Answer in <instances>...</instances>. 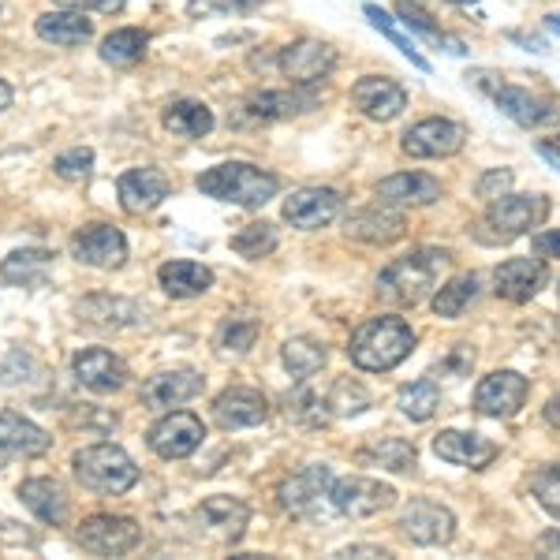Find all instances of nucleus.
Wrapping results in <instances>:
<instances>
[{"mask_svg": "<svg viewBox=\"0 0 560 560\" xmlns=\"http://www.w3.org/2000/svg\"><path fill=\"white\" fill-rule=\"evenodd\" d=\"M366 404H370L366 388L355 385V382H348V377H340V382L332 385V393H329L332 415H359V411H366Z\"/></svg>", "mask_w": 560, "mask_h": 560, "instance_id": "obj_47", "label": "nucleus"}, {"mask_svg": "<svg viewBox=\"0 0 560 560\" xmlns=\"http://www.w3.org/2000/svg\"><path fill=\"white\" fill-rule=\"evenodd\" d=\"M453 4H478V0H453Z\"/></svg>", "mask_w": 560, "mask_h": 560, "instance_id": "obj_58", "label": "nucleus"}, {"mask_svg": "<svg viewBox=\"0 0 560 560\" xmlns=\"http://www.w3.org/2000/svg\"><path fill=\"white\" fill-rule=\"evenodd\" d=\"M0 12H4V8H0Z\"/></svg>", "mask_w": 560, "mask_h": 560, "instance_id": "obj_60", "label": "nucleus"}, {"mask_svg": "<svg viewBox=\"0 0 560 560\" xmlns=\"http://www.w3.org/2000/svg\"><path fill=\"white\" fill-rule=\"evenodd\" d=\"M79 546L94 557H124L142 541V527L128 516H113V512H97L79 523Z\"/></svg>", "mask_w": 560, "mask_h": 560, "instance_id": "obj_6", "label": "nucleus"}, {"mask_svg": "<svg viewBox=\"0 0 560 560\" xmlns=\"http://www.w3.org/2000/svg\"><path fill=\"white\" fill-rule=\"evenodd\" d=\"M258 332H261L258 318H250V314H232V318H224L221 332H217V345L224 351H250Z\"/></svg>", "mask_w": 560, "mask_h": 560, "instance_id": "obj_42", "label": "nucleus"}, {"mask_svg": "<svg viewBox=\"0 0 560 560\" xmlns=\"http://www.w3.org/2000/svg\"><path fill=\"white\" fill-rule=\"evenodd\" d=\"M52 448V438L42 427H34L31 419L15 411L0 415V467H8L12 459H34L45 456Z\"/></svg>", "mask_w": 560, "mask_h": 560, "instance_id": "obj_20", "label": "nucleus"}, {"mask_svg": "<svg viewBox=\"0 0 560 560\" xmlns=\"http://www.w3.org/2000/svg\"><path fill=\"white\" fill-rule=\"evenodd\" d=\"M243 108H247L250 120H292V116L314 108V94H303V90H261V94H250Z\"/></svg>", "mask_w": 560, "mask_h": 560, "instance_id": "obj_31", "label": "nucleus"}, {"mask_svg": "<svg viewBox=\"0 0 560 560\" xmlns=\"http://www.w3.org/2000/svg\"><path fill=\"white\" fill-rule=\"evenodd\" d=\"M71 258L94 269H120L128 261V240L113 224H83L71 236Z\"/></svg>", "mask_w": 560, "mask_h": 560, "instance_id": "obj_10", "label": "nucleus"}, {"mask_svg": "<svg viewBox=\"0 0 560 560\" xmlns=\"http://www.w3.org/2000/svg\"><path fill=\"white\" fill-rule=\"evenodd\" d=\"M345 232L351 240L359 243H374V247H388V243H396L408 232V221H404V213L396 210V206H370V210H355L348 217Z\"/></svg>", "mask_w": 560, "mask_h": 560, "instance_id": "obj_23", "label": "nucleus"}, {"mask_svg": "<svg viewBox=\"0 0 560 560\" xmlns=\"http://www.w3.org/2000/svg\"><path fill=\"white\" fill-rule=\"evenodd\" d=\"M277 68L284 71V79H292V86H314L322 79H329V71L337 68V52L325 42L300 38L280 49Z\"/></svg>", "mask_w": 560, "mask_h": 560, "instance_id": "obj_9", "label": "nucleus"}, {"mask_svg": "<svg viewBox=\"0 0 560 560\" xmlns=\"http://www.w3.org/2000/svg\"><path fill=\"white\" fill-rule=\"evenodd\" d=\"M284 366H288V374H292L295 382H306V377H314L325 366V348L314 345V340H306V337L288 340V345H284Z\"/></svg>", "mask_w": 560, "mask_h": 560, "instance_id": "obj_39", "label": "nucleus"}, {"mask_svg": "<svg viewBox=\"0 0 560 560\" xmlns=\"http://www.w3.org/2000/svg\"><path fill=\"white\" fill-rule=\"evenodd\" d=\"M400 4V15H404V23L411 26V31H419L422 38L427 42H433V45H448V52H456V57H464V42H456V38H448V34H441L438 26H433V20H430V12L427 8L419 4V0H396Z\"/></svg>", "mask_w": 560, "mask_h": 560, "instance_id": "obj_40", "label": "nucleus"}, {"mask_svg": "<svg viewBox=\"0 0 560 560\" xmlns=\"http://www.w3.org/2000/svg\"><path fill=\"white\" fill-rule=\"evenodd\" d=\"M71 374H75L79 385L90 388V393H97V396L120 393V388L128 385V366H124L120 359L105 348L79 351V355L71 359Z\"/></svg>", "mask_w": 560, "mask_h": 560, "instance_id": "obj_19", "label": "nucleus"}, {"mask_svg": "<svg viewBox=\"0 0 560 560\" xmlns=\"http://www.w3.org/2000/svg\"><path fill=\"white\" fill-rule=\"evenodd\" d=\"M57 8H71V12H102V15H116L124 12L128 0H52Z\"/></svg>", "mask_w": 560, "mask_h": 560, "instance_id": "obj_50", "label": "nucleus"}, {"mask_svg": "<svg viewBox=\"0 0 560 560\" xmlns=\"http://www.w3.org/2000/svg\"><path fill=\"white\" fill-rule=\"evenodd\" d=\"M445 266H448V250H438V247L411 250V255L388 261L382 269V277H377V295L393 306H419L433 292V284H438Z\"/></svg>", "mask_w": 560, "mask_h": 560, "instance_id": "obj_2", "label": "nucleus"}, {"mask_svg": "<svg viewBox=\"0 0 560 560\" xmlns=\"http://www.w3.org/2000/svg\"><path fill=\"white\" fill-rule=\"evenodd\" d=\"M441 198V184L427 173H400L377 184V202L385 206H430Z\"/></svg>", "mask_w": 560, "mask_h": 560, "instance_id": "obj_26", "label": "nucleus"}, {"mask_svg": "<svg viewBox=\"0 0 560 560\" xmlns=\"http://www.w3.org/2000/svg\"><path fill=\"white\" fill-rule=\"evenodd\" d=\"M557 292H560V288H557Z\"/></svg>", "mask_w": 560, "mask_h": 560, "instance_id": "obj_61", "label": "nucleus"}, {"mask_svg": "<svg viewBox=\"0 0 560 560\" xmlns=\"http://www.w3.org/2000/svg\"><path fill=\"white\" fill-rule=\"evenodd\" d=\"M213 419L221 430H243V427H258V422L269 419V404L258 388L247 385H232L224 388L213 400Z\"/></svg>", "mask_w": 560, "mask_h": 560, "instance_id": "obj_22", "label": "nucleus"}, {"mask_svg": "<svg viewBox=\"0 0 560 560\" xmlns=\"http://www.w3.org/2000/svg\"><path fill=\"white\" fill-rule=\"evenodd\" d=\"M232 250L243 258H266L277 250V229L266 221H255L247 224V229H240L236 236H232Z\"/></svg>", "mask_w": 560, "mask_h": 560, "instance_id": "obj_41", "label": "nucleus"}, {"mask_svg": "<svg viewBox=\"0 0 560 560\" xmlns=\"http://www.w3.org/2000/svg\"><path fill=\"white\" fill-rule=\"evenodd\" d=\"M340 557H388V553H385V549H374V546H351Z\"/></svg>", "mask_w": 560, "mask_h": 560, "instance_id": "obj_53", "label": "nucleus"}, {"mask_svg": "<svg viewBox=\"0 0 560 560\" xmlns=\"http://www.w3.org/2000/svg\"><path fill=\"white\" fill-rule=\"evenodd\" d=\"M415 351V329L404 318H370L351 332L348 355L366 374H385Z\"/></svg>", "mask_w": 560, "mask_h": 560, "instance_id": "obj_1", "label": "nucleus"}, {"mask_svg": "<svg viewBox=\"0 0 560 560\" xmlns=\"http://www.w3.org/2000/svg\"><path fill=\"white\" fill-rule=\"evenodd\" d=\"M464 139H467V131L459 128V124L433 116V120H422V124H415V128L404 131L400 147L408 158L430 161V158H453V153L464 150Z\"/></svg>", "mask_w": 560, "mask_h": 560, "instance_id": "obj_13", "label": "nucleus"}, {"mask_svg": "<svg viewBox=\"0 0 560 560\" xmlns=\"http://www.w3.org/2000/svg\"><path fill=\"white\" fill-rule=\"evenodd\" d=\"M351 105H355L363 116H370V120L385 124V120H396V116L408 108V90L396 83V79L366 75L351 86Z\"/></svg>", "mask_w": 560, "mask_h": 560, "instance_id": "obj_17", "label": "nucleus"}, {"mask_svg": "<svg viewBox=\"0 0 560 560\" xmlns=\"http://www.w3.org/2000/svg\"><path fill=\"white\" fill-rule=\"evenodd\" d=\"M475 295H478L475 273L453 277L445 288H438V295H433V314H438V318H459V314L475 303Z\"/></svg>", "mask_w": 560, "mask_h": 560, "instance_id": "obj_37", "label": "nucleus"}, {"mask_svg": "<svg viewBox=\"0 0 560 560\" xmlns=\"http://www.w3.org/2000/svg\"><path fill=\"white\" fill-rule=\"evenodd\" d=\"M509 187H512V173L509 168H490L482 179H478V198H486V202H497V198H504L509 195Z\"/></svg>", "mask_w": 560, "mask_h": 560, "instance_id": "obj_49", "label": "nucleus"}, {"mask_svg": "<svg viewBox=\"0 0 560 560\" xmlns=\"http://www.w3.org/2000/svg\"><path fill=\"white\" fill-rule=\"evenodd\" d=\"M161 124L179 139H206L213 131V113L202 102H173L161 113Z\"/></svg>", "mask_w": 560, "mask_h": 560, "instance_id": "obj_34", "label": "nucleus"}, {"mask_svg": "<svg viewBox=\"0 0 560 560\" xmlns=\"http://www.w3.org/2000/svg\"><path fill=\"white\" fill-rule=\"evenodd\" d=\"M295 419L306 422V427H325L332 419V408H329V396H318V393H303L295 400Z\"/></svg>", "mask_w": 560, "mask_h": 560, "instance_id": "obj_48", "label": "nucleus"}, {"mask_svg": "<svg viewBox=\"0 0 560 560\" xmlns=\"http://www.w3.org/2000/svg\"><path fill=\"white\" fill-rule=\"evenodd\" d=\"M549 269L541 258H509L493 269V292L509 303H527L546 288Z\"/></svg>", "mask_w": 560, "mask_h": 560, "instance_id": "obj_18", "label": "nucleus"}, {"mask_svg": "<svg viewBox=\"0 0 560 560\" xmlns=\"http://www.w3.org/2000/svg\"><path fill=\"white\" fill-rule=\"evenodd\" d=\"M71 471H75L79 486L90 493H128L135 482H139V467L135 459L124 453L120 445H108V441H97V445L75 448L71 456Z\"/></svg>", "mask_w": 560, "mask_h": 560, "instance_id": "obj_4", "label": "nucleus"}, {"mask_svg": "<svg viewBox=\"0 0 560 560\" xmlns=\"http://www.w3.org/2000/svg\"><path fill=\"white\" fill-rule=\"evenodd\" d=\"M198 516L206 520V527H210L217 538L240 541L243 530H247V523H250V509L243 501H236V497L217 493V497H206L202 509H198Z\"/></svg>", "mask_w": 560, "mask_h": 560, "instance_id": "obj_30", "label": "nucleus"}, {"mask_svg": "<svg viewBox=\"0 0 560 560\" xmlns=\"http://www.w3.org/2000/svg\"><path fill=\"white\" fill-rule=\"evenodd\" d=\"M433 453H438L445 464L456 467H471V471H482L497 459V445L482 433H464V430H441L433 438Z\"/></svg>", "mask_w": 560, "mask_h": 560, "instance_id": "obj_24", "label": "nucleus"}, {"mask_svg": "<svg viewBox=\"0 0 560 560\" xmlns=\"http://www.w3.org/2000/svg\"><path fill=\"white\" fill-rule=\"evenodd\" d=\"M147 45H150L147 31H139V26H124V31H113L102 42V60L113 68H131L147 57Z\"/></svg>", "mask_w": 560, "mask_h": 560, "instance_id": "obj_36", "label": "nucleus"}, {"mask_svg": "<svg viewBox=\"0 0 560 560\" xmlns=\"http://www.w3.org/2000/svg\"><path fill=\"white\" fill-rule=\"evenodd\" d=\"M206 388V377L195 374V370H161L142 382V404L150 411H173L179 404L195 400L198 393Z\"/></svg>", "mask_w": 560, "mask_h": 560, "instance_id": "obj_16", "label": "nucleus"}, {"mask_svg": "<svg viewBox=\"0 0 560 560\" xmlns=\"http://www.w3.org/2000/svg\"><path fill=\"white\" fill-rule=\"evenodd\" d=\"M173 191V179L161 173L158 165H142V168H128L120 179H116V195H120V206L128 213H150L158 210L161 202Z\"/></svg>", "mask_w": 560, "mask_h": 560, "instance_id": "obj_14", "label": "nucleus"}, {"mask_svg": "<svg viewBox=\"0 0 560 560\" xmlns=\"http://www.w3.org/2000/svg\"><path fill=\"white\" fill-rule=\"evenodd\" d=\"M202 438H206V427H202V419H198V415L168 411L161 422H153L147 441H150V448L161 459H187L198 445H202Z\"/></svg>", "mask_w": 560, "mask_h": 560, "instance_id": "obj_12", "label": "nucleus"}, {"mask_svg": "<svg viewBox=\"0 0 560 560\" xmlns=\"http://www.w3.org/2000/svg\"><path fill=\"white\" fill-rule=\"evenodd\" d=\"M329 490H332V471L325 464H311L306 471L292 475L280 486V504L292 516H318L322 504L329 501Z\"/></svg>", "mask_w": 560, "mask_h": 560, "instance_id": "obj_15", "label": "nucleus"}, {"mask_svg": "<svg viewBox=\"0 0 560 560\" xmlns=\"http://www.w3.org/2000/svg\"><path fill=\"white\" fill-rule=\"evenodd\" d=\"M366 20H370V26H374V31H382L385 38L393 42L396 49H400L404 57H408L415 68H419V71H430L427 57H422V52L415 49V42H411V38H404V34H400V26L393 23V15H388V12H382V8H377V4H370V8H366Z\"/></svg>", "mask_w": 560, "mask_h": 560, "instance_id": "obj_43", "label": "nucleus"}, {"mask_svg": "<svg viewBox=\"0 0 560 560\" xmlns=\"http://www.w3.org/2000/svg\"><path fill=\"white\" fill-rule=\"evenodd\" d=\"M359 459L370 467H382V471H393V475H415L419 453H415V445L404 438H370L363 445V453H359Z\"/></svg>", "mask_w": 560, "mask_h": 560, "instance_id": "obj_32", "label": "nucleus"}, {"mask_svg": "<svg viewBox=\"0 0 560 560\" xmlns=\"http://www.w3.org/2000/svg\"><path fill=\"white\" fill-rule=\"evenodd\" d=\"M527 393L530 385L523 374H516V370H493L475 388V411L490 415V419H512L523 408Z\"/></svg>", "mask_w": 560, "mask_h": 560, "instance_id": "obj_11", "label": "nucleus"}, {"mask_svg": "<svg viewBox=\"0 0 560 560\" xmlns=\"http://www.w3.org/2000/svg\"><path fill=\"white\" fill-rule=\"evenodd\" d=\"M90 168H94V150H86V147H71L52 161V173H57L60 179H68V184L86 179Z\"/></svg>", "mask_w": 560, "mask_h": 560, "instance_id": "obj_46", "label": "nucleus"}, {"mask_svg": "<svg viewBox=\"0 0 560 560\" xmlns=\"http://www.w3.org/2000/svg\"><path fill=\"white\" fill-rule=\"evenodd\" d=\"M530 493L538 497V504L549 516L560 520V467H541L530 475Z\"/></svg>", "mask_w": 560, "mask_h": 560, "instance_id": "obj_44", "label": "nucleus"}, {"mask_svg": "<svg viewBox=\"0 0 560 560\" xmlns=\"http://www.w3.org/2000/svg\"><path fill=\"white\" fill-rule=\"evenodd\" d=\"M546 217H549V198L504 195V198H497V202H490V210H486V217L478 221L475 236L482 243L501 247V243H512V240H520L523 232L538 229Z\"/></svg>", "mask_w": 560, "mask_h": 560, "instance_id": "obj_5", "label": "nucleus"}, {"mask_svg": "<svg viewBox=\"0 0 560 560\" xmlns=\"http://www.w3.org/2000/svg\"><path fill=\"white\" fill-rule=\"evenodd\" d=\"M557 147H560V139H557Z\"/></svg>", "mask_w": 560, "mask_h": 560, "instance_id": "obj_59", "label": "nucleus"}, {"mask_svg": "<svg viewBox=\"0 0 560 560\" xmlns=\"http://www.w3.org/2000/svg\"><path fill=\"white\" fill-rule=\"evenodd\" d=\"M337 213H340V191H332V187H303V191H295L284 202V221L303 232L325 229V224L337 221Z\"/></svg>", "mask_w": 560, "mask_h": 560, "instance_id": "obj_21", "label": "nucleus"}, {"mask_svg": "<svg viewBox=\"0 0 560 560\" xmlns=\"http://www.w3.org/2000/svg\"><path fill=\"white\" fill-rule=\"evenodd\" d=\"M538 153H541V158H546L553 168H560V147H557V142H541Z\"/></svg>", "mask_w": 560, "mask_h": 560, "instance_id": "obj_54", "label": "nucleus"}, {"mask_svg": "<svg viewBox=\"0 0 560 560\" xmlns=\"http://www.w3.org/2000/svg\"><path fill=\"white\" fill-rule=\"evenodd\" d=\"M396 501V490L377 478H366V475H348L340 482H332L329 490V504L340 512V516H351V520H370L377 512L393 509Z\"/></svg>", "mask_w": 560, "mask_h": 560, "instance_id": "obj_7", "label": "nucleus"}, {"mask_svg": "<svg viewBox=\"0 0 560 560\" xmlns=\"http://www.w3.org/2000/svg\"><path fill=\"white\" fill-rule=\"evenodd\" d=\"M493 102L501 108L509 120H516L520 128H546V124H557L560 120V108L546 97H535L530 90L523 86H493Z\"/></svg>", "mask_w": 560, "mask_h": 560, "instance_id": "obj_25", "label": "nucleus"}, {"mask_svg": "<svg viewBox=\"0 0 560 560\" xmlns=\"http://www.w3.org/2000/svg\"><path fill=\"white\" fill-rule=\"evenodd\" d=\"M34 34H38L42 42L60 45V49H75V45H86L94 38V23H90L83 12L60 8V12L38 15V20H34Z\"/></svg>", "mask_w": 560, "mask_h": 560, "instance_id": "obj_27", "label": "nucleus"}, {"mask_svg": "<svg viewBox=\"0 0 560 560\" xmlns=\"http://www.w3.org/2000/svg\"><path fill=\"white\" fill-rule=\"evenodd\" d=\"M49 261H52L49 250H38V247L12 250V255L0 261V277H4L8 284H23V288L45 284V277H49Z\"/></svg>", "mask_w": 560, "mask_h": 560, "instance_id": "obj_35", "label": "nucleus"}, {"mask_svg": "<svg viewBox=\"0 0 560 560\" xmlns=\"http://www.w3.org/2000/svg\"><path fill=\"white\" fill-rule=\"evenodd\" d=\"M546 422H549V427H557V430H560V393L546 404Z\"/></svg>", "mask_w": 560, "mask_h": 560, "instance_id": "obj_55", "label": "nucleus"}, {"mask_svg": "<svg viewBox=\"0 0 560 560\" xmlns=\"http://www.w3.org/2000/svg\"><path fill=\"white\" fill-rule=\"evenodd\" d=\"M538 553L541 557H560V530H546L538 538Z\"/></svg>", "mask_w": 560, "mask_h": 560, "instance_id": "obj_52", "label": "nucleus"}, {"mask_svg": "<svg viewBox=\"0 0 560 560\" xmlns=\"http://www.w3.org/2000/svg\"><path fill=\"white\" fill-rule=\"evenodd\" d=\"M261 8V0H187L191 20H210V15H247Z\"/></svg>", "mask_w": 560, "mask_h": 560, "instance_id": "obj_45", "label": "nucleus"}, {"mask_svg": "<svg viewBox=\"0 0 560 560\" xmlns=\"http://www.w3.org/2000/svg\"><path fill=\"white\" fill-rule=\"evenodd\" d=\"M546 26H549V31H553V34H560V15H549Z\"/></svg>", "mask_w": 560, "mask_h": 560, "instance_id": "obj_57", "label": "nucleus"}, {"mask_svg": "<svg viewBox=\"0 0 560 560\" xmlns=\"http://www.w3.org/2000/svg\"><path fill=\"white\" fill-rule=\"evenodd\" d=\"M535 255L538 258H560V229L557 232H538V236H535Z\"/></svg>", "mask_w": 560, "mask_h": 560, "instance_id": "obj_51", "label": "nucleus"}, {"mask_svg": "<svg viewBox=\"0 0 560 560\" xmlns=\"http://www.w3.org/2000/svg\"><path fill=\"white\" fill-rule=\"evenodd\" d=\"M158 280L173 300H195V295H206L213 288V273L202 266V261L191 258H173L158 269Z\"/></svg>", "mask_w": 560, "mask_h": 560, "instance_id": "obj_29", "label": "nucleus"}, {"mask_svg": "<svg viewBox=\"0 0 560 560\" xmlns=\"http://www.w3.org/2000/svg\"><path fill=\"white\" fill-rule=\"evenodd\" d=\"M438 404H441V388H438L433 377H419V382H411V385L400 388V411L408 415L411 422L433 419Z\"/></svg>", "mask_w": 560, "mask_h": 560, "instance_id": "obj_38", "label": "nucleus"}, {"mask_svg": "<svg viewBox=\"0 0 560 560\" xmlns=\"http://www.w3.org/2000/svg\"><path fill=\"white\" fill-rule=\"evenodd\" d=\"M195 187L202 195L217 198V202H232L243 210H261L269 198H277L280 179L273 173H261V168L247 165V161H224V165L206 168L195 179Z\"/></svg>", "mask_w": 560, "mask_h": 560, "instance_id": "obj_3", "label": "nucleus"}, {"mask_svg": "<svg viewBox=\"0 0 560 560\" xmlns=\"http://www.w3.org/2000/svg\"><path fill=\"white\" fill-rule=\"evenodd\" d=\"M8 105H12V86H8L4 79H0V113H4Z\"/></svg>", "mask_w": 560, "mask_h": 560, "instance_id": "obj_56", "label": "nucleus"}, {"mask_svg": "<svg viewBox=\"0 0 560 560\" xmlns=\"http://www.w3.org/2000/svg\"><path fill=\"white\" fill-rule=\"evenodd\" d=\"M400 535L415 546H448L456 535V516L438 501L415 497L400 516Z\"/></svg>", "mask_w": 560, "mask_h": 560, "instance_id": "obj_8", "label": "nucleus"}, {"mask_svg": "<svg viewBox=\"0 0 560 560\" xmlns=\"http://www.w3.org/2000/svg\"><path fill=\"white\" fill-rule=\"evenodd\" d=\"M139 318V306L120 300V295H90L79 303V322L94 325V329H124Z\"/></svg>", "mask_w": 560, "mask_h": 560, "instance_id": "obj_33", "label": "nucleus"}, {"mask_svg": "<svg viewBox=\"0 0 560 560\" xmlns=\"http://www.w3.org/2000/svg\"><path fill=\"white\" fill-rule=\"evenodd\" d=\"M20 501L49 527H60L68 520V493L57 478H26L20 486Z\"/></svg>", "mask_w": 560, "mask_h": 560, "instance_id": "obj_28", "label": "nucleus"}]
</instances>
